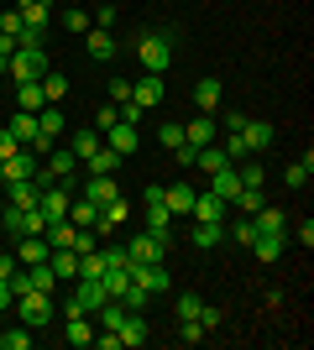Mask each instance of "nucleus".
<instances>
[{
  "label": "nucleus",
  "instance_id": "53",
  "mask_svg": "<svg viewBox=\"0 0 314 350\" xmlns=\"http://www.w3.org/2000/svg\"><path fill=\"white\" fill-rule=\"evenodd\" d=\"M173 152H179V162H183V167H194V157H199V146H189V142H179Z\"/></svg>",
  "mask_w": 314,
  "mask_h": 350
},
{
  "label": "nucleus",
  "instance_id": "19",
  "mask_svg": "<svg viewBox=\"0 0 314 350\" xmlns=\"http://www.w3.org/2000/svg\"><path fill=\"white\" fill-rule=\"evenodd\" d=\"M37 167H42V162H37V152H31V146H21V152H11V157H5V178H37Z\"/></svg>",
  "mask_w": 314,
  "mask_h": 350
},
{
  "label": "nucleus",
  "instance_id": "39",
  "mask_svg": "<svg viewBox=\"0 0 314 350\" xmlns=\"http://www.w3.org/2000/svg\"><path fill=\"white\" fill-rule=\"evenodd\" d=\"M79 278H105V256L100 251H84V256H79Z\"/></svg>",
  "mask_w": 314,
  "mask_h": 350
},
{
  "label": "nucleus",
  "instance_id": "37",
  "mask_svg": "<svg viewBox=\"0 0 314 350\" xmlns=\"http://www.w3.org/2000/svg\"><path fill=\"white\" fill-rule=\"evenodd\" d=\"M0 37H11V42H21V37H27V21H21V11H16V5L0 16Z\"/></svg>",
  "mask_w": 314,
  "mask_h": 350
},
{
  "label": "nucleus",
  "instance_id": "3",
  "mask_svg": "<svg viewBox=\"0 0 314 350\" xmlns=\"http://www.w3.org/2000/svg\"><path fill=\"white\" fill-rule=\"evenodd\" d=\"M110 298V288H105V278H79V288L63 298V319H74V314H94V308Z\"/></svg>",
  "mask_w": 314,
  "mask_h": 350
},
{
  "label": "nucleus",
  "instance_id": "12",
  "mask_svg": "<svg viewBox=\"0 0 314 350\" xmlns=\"http://www.w3.org/2000/svg\"><path fill=\"white\" fill-rule=\"evenodd\" d=\"M131 100L142 105V110H157V105H163V73H142L131 84Z\"/></svg>",
  "mask_w": 314,
  "mask_h": 350
},
{
  "label": "nucleus",
  "instance_id": "51",
  "mask_svg": "<svg viewBox=\"0 0 314 350\" xmlns=\"http://www.w3.org/2000/svg\"><path fill=\"white\" fill-rule=\"evenodd\" d=\"M116 105H100V116H94V131H105V126H116Z\"/></svg>",
  "mask_w": 314,
  "mask_h": 350
},
{
  "label": "nucleus",
  "instance_id": "17",
  "mask_svg": "<svg viewBox=\"0 0 314 350\" xmlns=\"http://www.w3.org/2000/svg\"><path fill=\"white\" fill-rule=\"evenodd\" d=\"M209 193H220L225 204H236V193H241V178H236V162H231V167H220V173H209Z\"/></svg>",
  "mask_w": 314,
  "mask_h": 350
},
{
  "label": "nucleus",
  "instance_id": "20",
  "mask_svg": "<svg viewBox=\"0 0 314 350\" xmlns=\"http://www.w3.org/2000/svg\"><path fill=\"white\" fill-rule=\"evenodd\" d=\"M163 204H168L173 219L189 215V209H194V189H189V183H173V189H163Z\"/></svg>",
  "mask_w": 314,
  "mask_h": 350
},
{
  "label": "nucleus",
  "instance_id": "34",
  "mask_svg": "<svg viewBox=\"0 0 314 350\" xmlns=\"http://www.w3.org/2000/svg\"><path fill=\"white\" fill-rule=\"evenodd\" d=\"M309 173H314V152H304V157L283 173V183H288V189H304V183H309Z\"/></svg>",
  "mask_w": 314,
  "mask_h": 350
},
{
  "label": "nucleus",
  "instance_id": "58",
  "mask_svg": "<svg viewBox=\"0 0 314 350\" xmlns=\"http://www.w3.org/2000/svg\"><path fill=\"white\" fill-rule=\"evenodd\" d=\"M0 215H5V193H0Z\"/></svg>",
  "mask_w": 314,
  "mask_h": 350
},
{
  "label": "nucleus",
  "instance_id": "16",
  "mask_svg": "<svg viewBox=\"0 0 314 350\" xmlns=\"http://www.w3.org/2000/svg\"><path fill=\"white\" fill-rule=\"evenodd\" d=\"M225 199L220 193H194V209H189V219H209V225H220V215H225Z\"/></svg>",
  "mask_w": 314,
  "mask_h": 350
},
{
  "label": "nucleus",
  "instance_id": "55",
  "mask_svg": "<svg viewBox=\"0 0 314 350\" xmlns=\"http://www.w3.org/2000/svg\"><path fill=\"white\" fill-rule=\"evenodd\" d=\"M16 267H21V262H16V251H0V278H11Z\"/></svg>",
  "mask_w": 314,
  "mask_h": 350
},
{
  "label": "nucleus",
  "instance_id": "50",
  "mask_svg": "<svg viewBox=\"0 0 314 350\" xmlns=\"http://www.w3.org/2000/svg\"><path fill=\"white\" fill-rule=\"evenodd\" d=\"M11 152H21V142H16V136H11V131H5V126H0V162L11 157Z\"/></svg>",
  "mask_w": 314,
  "mask_h": 350
},
{
  "label": "nucleus",
  "instance_id": "15",
  "mask_svg": "<svg viewBox=\"0 0 314 350\" xmlns=\"http://www.w3.org/2000/svg\"><path fill=\"white\" fill-rule=\"evenodd\" d=\"M252 251H257V262H278L288 251V235H272V230H257L252 235Z\"/></svg>",
  "mask_w": 314,
  "mask_h": 350
},
{
  "label": "nucleus",
  "instance_id": "8",
  "mask_svg": "<svg viewBox=\"0 0 314 350\" xmlns=\"http://www.w3.org/2000/svg\"><path fill=\"white\" fill-rule=\"evenodd\" d=\"M100 142L110 146V152H120V157H136L142 152V136H136V126H126V120H116V126H105Z\"/></svg>",
  "mask_w": 314,
  "mask_h": 350
},
{
  "label": "nucleus",
  "instance_id": "27",
  "mask_svg": "<svg viewBox=\"0 0 314 350\" xmlns=\"http://www.w3.org/2000/svg\"><path fill=\"white\" fill-rule=\"evenodd\" d=\"M5 131H11L16 142H21V146H31V142H37V116H27V110H16Z\"/></svg>",
  "mask_w": 314,
  "mask_h": 350
},
{
  "label": "nucleus",
  "instance_id": "60",
  "mask_svg": "<svg viewBox=\"0 0 314 350\" xmlns=\"http://www.w3.org/2000/svg\"><path fill=\"white\" fill-rule=\"evenodd\" d=\"M11 5H31V0H11Z\"/></svg>",
  "mask_w": 314,
  "mask_h": 350
},
{
  "label": "nucleus",
  "instance_id": "54",
  "mask_svg": "<svg viewBox=\"0 0 314 350\" xmlns=\"http://www.w3.org/2000/svg\"><path fill=\"white\" fill-rule=\"evenodd\" d=\"M142 204H163V183H147V189H142Z\"/></svg>",
  "mask_w": 314,
  "mask_h": 350
},
{
  "label": "nucleus",
  "instance_id": "44",
  "mask_svg": "<svg viewBox=\"0 0 314 350\" xmlns=\"http://www.w3.org/2000/svg\"><path fill=\"white\" fill-rule=\"evenodd\" d=\"M105 89H110V105H126V100H131V79H110Z\"/></svg>",
  "mask_w": 314,
  "mask_h": 350
},
{
  "label": "nucleus",
  "instance_id": "7",
  "mask_svg": "<svg viewBox=\"0 0 314 350\" xmlns=\"http://www.w3.org/2000/svg\"><path fill=\"white\" fill-rule=\"evenodd\" d=\"M0 189H5V204L11 209H37V199H42V183H37V178H5Z\"/></svg>",
  "mask_w": 314,
  "mask_h": 350
},
{
  "label": "nucleus",
  "instance_id": "38",
  "mask_svg": "<svg viewBox=\"0 0 314 350\" xmlns=\"http://www.w3.org/2000/svg\"><path fill=\"white\" fill-rule=\"evenodd\" d=\"M220 152H225L231 162H246V157H252V146H246V136H241V131H225V146H220Z\"/></svg>",
  "mask_w": 314,
  "mask_h": 350
},
{
  "label": "nucleus",
  "instance_id": "13",
  "mask_svg": "<svg viewBox=\"0 0 314 350\" xmlns=\"http://www.w3.org/2000/svg\"><path fill=\"white\" fill-rule=\"evenodd\" d=\"M168 251L157 246V235L152 230H142V235H131V241H126V262H163Z\"/></svg>",
  "mask_w": 314,
  "mask_h": 350
},
{
  "label": "nucleus",
  "instance_id": "14",
  "mask_svg": "<svg viewBox=\"0 0 314 350\" xmlns=\"http://www.w3.org/2000/svg\"><path fill=\"white\" fill-rule=\"evenodd\" d=\"M11 246H16V262H21V267L47 262V256H53V246H47V230H42V235H21V241H11Z\"/></svg>",
  "mask_w": 314,
  "mask_h": 350
},
{
  "label": "nucleus",
  "instance_id": "56",
  "mask_svg": "<svg viewBox=\"0 0 314 350\" xmlns=\"http://www.w3.org/2000/svg\"><path fill=\"white\" fill-rule=\"evenodd\" d=\"M16 298H11V288H5V278H0V308H11Z\"/></svg>",
  "mask_w": 314,
  "mask_h": 350
},
{
  "label": "nucleus",
  "instance_id": "1",
  "mask_svg": "<svg viewBox=\"0 0 314 350\" xmlns=\"http://www.w3.org/2000/svg\"><path fill=\"white\" fill-rule=\"evenodd\" d=\"M136 58H142L147 73H168V63L179 58V47H173L168 31H147V37H136Z\"/></svg>",
  "mask_w": 314,
  "mask_h": 350
},
{
  "label": "nucleus",
  "instance_id": "10",
  "mask_svg": "<svg viewBox=\"0 0 314 350\" xmlns=\"http://www.w3.org/2000/svg\"><path fill=\"white\" fill-rule=\"evenodd\" d=\"M116 193H120L116 189V173H90V178H84V199H90L94 209H105Z\"/></svg>",
  "mask_w": 314,
  "mask_h": 350
},
{
  "label": "nucleus",
  "instance_id": "2",
  "mask_svg": "<svg viewBox=\"0 0 314 350\" xmlns=\"http://www.w3.org/2000/svg\"><path fill=\"white\" fill-rule=\"evenodd\" d=\"M47 68H53V63H47V47H16L11 58H5V79H16V84H37Z\"/></svg>",
  "mask_w": 314,
  "mask_h": 350
},
{
  "label": "nucleus",
  "instance_id": "41",
  "mask_svg": "<svg viewBox=\"0 0 314 350\" xmlns=\"http://www.w3.org/2000/svg\"><path fill=\"white\" fill-rule=\"evenodd\" d=\"M179 340L183 345H199V340H205V324L199 319H179Z\"/></svg>",
  "mask_w": 314,
  "mask_h": 350
},
{
  "label": "nucleus",
  "instance_id": "36",
  "mask_svg": "<svg viewBox=\"0 0 314 350\" xmlns=\"http://www.w3.org/2000/svg\"><path fill=\"white\" fill-rule=\"evenodd\" d=\"M120 162H126V157H120V152H110V146H100V152H94V157L84 162V167H90V173H116Z\"/></svg>",
  "mask_w": 314,
  "mask_h": 350
},
{
  "label": "nucleus",
  "instance_id": "45",
  "mask_svg": "<svg viewBox=\"0 0 314 350\" xmlns=\"http://www.w3.org/2000/svg\"><path fill=\"white\" fill-rule=\"evenodd\" d=\"M199 308L205 304H199L194 293H179V319H199Z\"/></svg>",
  "mask_w": 314,
  "mask_h": 350
},
{
  "label": "nucleus",
  "instance_id": "42",
  "mask_svg": "<svg viewBox=\"0 0 314 350\" xmlns=\"http://www.w3.org/2000/svg\"><path fill=\"white\" fill-rule=\"evenodd\" d=\"M63 27H68V31H79V37H84V31H90V16L79 11V5H68V11H63Z\"/></svg>",
  "mask_w": 314,
  "mask_h": 350
},
{
  "label": "nucleus",
  "instance_id": "28",
  "mask_svg": "<svg viewBox=\"0 0 314 350\" xmlns=\"http://www.w3.org/2000/svg\"><path fill=\"white\" fill-rule=\"evenodd\" d=\"M220 225H209V219H194V230H189V241H194V246L199 251H215V246H220Z\"/></svg>",
  "mask_w": 314,
  "mask_h": 350
},
{
  "label": "nucleus",
  "instance_id": "18",
  "mask_svg": "<svg viewBox=\"0 0 314 350\" xmlns=\"http://www.w3.org/2000/svg\"><path fill=\"white\" fill-rule=\"evenodd\" d=\"M116 335H120V345H147V319H142V308H131V314H126V319H120V329H116Z\"/></svg>",
  "mask_w": 314,
  "mask_h": 350
},
{
  "label": "nucleus",
  "instance_id": "46",
  "mask_svg": "<svg viewBox=\"0 0 314 350\" xmlns=\"http://www.w3.org/2000/svg\"><path fill=\"white\" fill-rule=\"evenodd\" d=\"M157 142H163L168 152H173V146L183 142V126H179V120H173V126H163V131H157Z\"/></svg>",
  "mask_w": 314,
  "mask_h": 350
},
{
  "label": "nucleus",
  "instance_id": "49",
  "mask_svg": "<svg viewBox=\"0 0 314 350\" xmlns=\"http://www.w3.org/2000/svg\"><path fill=\"white\" fill-rule=\"evenodd\" d=\"M90 345H94V350H120V335H116V329H105V335H94Z\"/></svg>",
  "mask_w": 314,
  "mask_h": 350
},
{
  "label": "nucleus",
  "instance_id": "6",
  "mask_svg": "<svg viewBox=\"0 0 314 350\" xmlns=\"http://www.w3.org/2000/svg\"><path fill=\"white\" fill-rule=\"evenodd\" d=\"M126 272H131L136 288H147V293H168L173 288V278H168L163 262H126Z\"/></svg>",
  "mask_w": 314,
  "mask_h": 350
},
{
  "label": "nucleus",
  "instance_id": "21",
  "mask_svg": "<svg viewBox=\"0 0 314 350\" xmlns=\"http://www.w3.org/2000/svg\"><path fill=\"white\" fill-rule=\"evenodd\" d=\"M241 136H246V146H252V157H262V152L272 146V126H267V120H246V131H241Z\"/></svg>",
  "mask_w": 314,
  "mask_h": 350
},
{
  "label": "nucleus",
  "instance_id": "22",
  "mask_svg": "<svg viewBox=\"0 0 314 350\" xmlns=\"http://www.w3.org/2000/svg\"><path fill=\"white\" fill-rule=\"evenodd\" d=\"M47 262H53V272H58V282H79V251H74V246H68V251H53Z\"/></svg>",
  "mask_w": 314,
  "mask_h": 350
},
{
  "label": "nucleus",
  "instance_id": "30",
  "mask_svg": "<svg viewBox=\"0 0 314 350\" xmlns=\"http://www.w3.org/2000/svg\"><path fill=\"white\" fill-rule=\"evenodd\" d=\"M63 340H68V345H90V340H94L90 314H74V319H68V329H63Z\"/></svg>",
  "mask_w": 314,
  "mask_h": 350
},
{
  "label": "nucleus",
  "instance_id": "33",
  "mask_svg": "<svg viewBox=\"0 0 314 350\" xmlns=\"http://www.w3.org/2000/svg\"><path fill=\"white\" fill-rule=\"evenodd\" d=\"M37 84H42V94H47V105H58V100H63V94H68V79H63V73H58V68H47V73H42V79H37Z\"/></svg>",
  "mask_w": 314,
  "mask_h": 350
},
{
  "label": "nucleus",
  "instance_id": "5",
  "mask_svg": "<svg viewBox=\"0 0 314 350\" xmlns=\"http://www.w3.org/2000/svg\"><path fill=\"white\" fill-rule=\"evenodd\" d=\"M5 241H21V235H42L47 230V219H42V209H11L5 204Z\"/></svg>",
  "mask_w": 314,
  "mask_h": 350
},
{
  "label": "nucleus",
  "instance_id": "57",
  "mask_svg": "<svg viewBox=\"0 0 314 350\" xmlns=\"http://www.w3.org/2000/svg\"><path fill=\"white\" fill-rule=\"evenodd\" d=\"M0 246H5V219H0Z\"/></svg>",
  "mask_w": 314,
  "mask_h": 350
},
{
  "label": "nucleus",
  "instance_id": "48",
  "mask_svg": "<svg viewBox=\"0 0 314 350\" xmlns=\"http://www.w3.org/2000/svg\"><path fill=\"white\" fill-rule=\"evenodd\" d=\"M220 131H246V116H241V110H225V116H220Z\"/></svg>",
  "mask_w": 314,
  "mask_h": 350
},
{
  "label": "nucleus",
  "instance_id": "31",
  "mask_svg": "<svg viewBox=\"0 0 314 350\" xmlns=\"http://www.w3.org/2000/svg\"><path fill=\"white\" fill-rule=\"evenodd\" d=\"M27 278H31V288H37V293H53V288H58V272H53V262H31V267H27Z\"/></svg>",
  "mask_w": 314,
  "mask_h": 350
},
{
  "label": "nucleus",
  "instance_id": "59",
  "mask_svg": "<svg viewBox=\"0 0 314 350\" xmlns=\"http://www.w3.org/2000/svg\"><path fill=\"white\" fill-rule=\"evenodd\" d=\"M0 183H5V162H0Z\"/></svg>",
  "mask_w": 314,
  "mask_h": 350
},
{
  "label": "nucleus",
  "instance_id": "35",
  "mask_svg": "<svg viewBox=\"0 0 314 350\" xmlns=\"http://www.w3.org/2000/svg\"><path fill=\"white\" fill-rule=\"evenodd\" d=\"M236 178H241V189H267V173H262V167H257L252 157H246V162H236Z\"/></svg>",
  "mask_w": 314,
  "mask_h": 350
},
{
  "label": "nucleus",
  "instance_id": "52",
  "mask_svg": "<svg viewBox=\"0 0 314 350\" xmlns=\"http://www.w3.org/2000/svg\"><path fill=\"white\" fill-rule=\"evenodd\" d=\"M94 27H105V31L116 27V5H100V11H94Z\"/></svg>",
  "mask_w": 314,
  "mask_h": 350
},
{
  "label": "nucleus",
  "instance_id": "9",
  "mask_svg": "<svg viewBox=\"0 0 314 350\" xmlns=\"http://www.w3.org/2000/svg\"><path fill=\"white\" fill-rule=\"evenodd\" d=\"M183 142H189V146H209V142H220V120L209 116V110H199L194 120H183Z\"/></svg>",
  "mask_w": 314,
  "mask_h": 350
},
{
  "label": "nucleus",
  "instance_id": "4",
  "mask_svg": "<svg viewBox=\"0 0 314 350\" xmlns=\"http://www.w3.org/2000/svg\"><path fill=\"white\" fill-rule=\"evenodd\" d=\"M16 314H21V324L27 329H42V324H53V293H21L16 298Z\"/></svg>",
  "mask_w": 314,
  "mask_h": 350
},
{
  "label": "nucleus",
  "instance_id": "29",
  "mask_svg": "<svg viewBox=\"0 0 314 350\" xmlns=\"http://www.w3.org/2000/svg\"><path fill=\"white\" fill-rule=\"evenodd\" d=\"M74 235H79V225L53 219V225H47V246H53V251H68V246H74Z\"/></svg>",
  "mask_w": 314,
  "mask_h": 350
},
{
  "label": "nucleus",
  "instance_id": "40",
  "mask_svg": "<svg viewBox=\"0 0 314 350\" xmlns=\"http://www.w3.org/2000/svg\"><path fill=\"white\" fill-rule=\"evenodd\" d=\"M31 345V329L27 324H21V329H5V335H0V350H27Z\"/></svg>",
  "mask_w": 314,
  "mask_h": 350
},
{
  "label": "nucleus",
  "instance_id": "25",
  "mask_svg": "<svg viewBox=\"0 0 314 350\" xmlns=\"http://www.w3.org/2000/svg\"><path fill=\"white\" fill-rule=\"evenodd\" d=\"M94 219H100V209H94L90 199H68V225H79V230H94Z\"/></svg>",
  "mask_w": 314,
  "mask_h": 350
},
{
  "label": "nucleus",
  "instance_id": "47",
  "mask_svg": "<svg viewBox=\"0 0 314 350\" xmlns=\"http://www.w3.org/2000/svg\"><path fill=\"white\" fill-rule=\"evenodd\" d=\"M199 324H205V335H215V329H220V308H199Z\"/></svg>",
  "mask_w": 314,
  "mask_h": 350
},
{
  "label": "nucleus",
  "instance_id": "23",
  "mask_svg": "<svg viewBox=\"0 0 314 350\" xmlns=\"http://www.w3.org/2000/svg\"><path fill=\"white\" fill-rule=\"evenodd\" d=\"M42 105H47L42 84H16V110H27V116H37Z\"/></svg>",
  "mask_w": 314,
  "mask_h": 350
},
{
  "label": "nucleus",
  "instance_id": "24",
  "mask_svg": "<svg viewBox=\"0 0 314 350\" xmlns=\"http://www.w3.org/2000/svg\"><path fill=\"white\" fill-rule=\"evenodd\" d=\"M194 105L215 116V110H220V79H199L194 84Z\"/></svg>",
  "mask_w": 314,
  "mask_h": 350
},
{
  "label": "nucleus",
  "instance_id": "11",
  "mask_svg": "<svg viewBox=\"0 0 314 350\" xmlns=\"http://www.w3.org/2000/svg\"><path fill=\"white\" fill-rule=\"evenodd\" d=\"M116 37H110V31H105V27H90V31H84V53H90V63H110V58H116Z\"/></svg>",
  "mask_w": 314,
  "mask_h": 350
},
{
  "label": "nucleus",
  "instance_id": "26",
  "mask_svg": "<svg viewBox=\"0 0 314 350\" xmlns=\"http://www.w3.org/2000/svg\"><path fill=\"white\" fill-rule=\"evenodd\" d=\"M252 225H257V230H272V235H288V215H283V209H267V204L252 215Z\"/></svg>",
  "mask_w": 314,
  "mask_h": 350
},
{
  "label": "nucleus",
  "instance_id": "32",
  "mask_svg": "<svg viewBox=\"0 0 314 350\" xmlns=\"http://www.w3.org/2000/svg\"><path fill=\"white\" fill-rule=\"evenodd\" d=\"M100 146H105V142H100V131H74V146H68V152H74L79 162H90Z\"/></svg>",
  "mask_w": 314,
  "mask_h": 350
},
{
  "label": "nucleus",
  "instance_id": "43",
  "mask_svg": "<svg viewBox=\"0 0 314 350\" xmlns=\"http://www.w3.org/2000/svg\"><path fill=\"white\" fill-rule=\"evenodd\" d=\"M252 235H257L252 215H246V219H236V225H231V241H241V246H252Z\"/></svg>",
  "mask_w": 314,
  "mask_h": 350
}]
</instances>
